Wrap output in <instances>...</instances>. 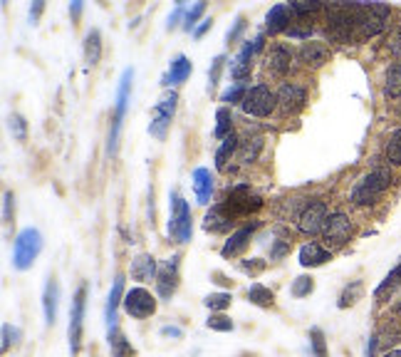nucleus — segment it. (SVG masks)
<instances>
[{
  "label": "nucleus",
  "instance_id": "obj_1",
  "mask_svg": "<svg viewBox=\"0 0 401 357\" xmlns=\"http://www.w3.org/2000/svg\"><path fill=\"white\" fill-rule=\"evenodd\" d=\"M357 8L359 3H335L327 8V38L337 45L357 40Z\"/></svg>",
  "mask_w": 401,
  "mask_h": 357
},
{
  "label": "nucleus",
  "instance_id": "obj_2",
  "mask_svg": "<svg viewBox=\"0 0 401 357\" xmlns=\"http://www.w3.org/2000/svg\"><path fill=\"white\" fill-rule=\"evenodd\" d=\"M391 184H394V174H391V169L374 167L352 186L349 201H352L354 206H372L381 199V194H384Z\"/></svg>",
  "mask_w": 401,
  "mask_h": 357
},
{
  "label": "nucleus",
  "instance_id": "obj_3",
  "mask_svg": "<svg viewBox=\"0 0 401 357\" xmlns=\"http://www.w3.org/2000/svg\"><path fill=\"white\" fill-rule=\"evenodd\" d=\"M391 8L386 3H359L357 8V40H372L389 27Z\"/></svg>",
  "mask_w": 401,
  "mask_h": 357
},
{
  "label": "nucleus",
  "instance_id": "obj_4",
  "mask_svg": "<svg viewBox=\"0 0 401 357\" xmlns=\"http://www.w3.org/2000/svg\"><path fill=\"white\" fill-rule=\"evenodd\" d=\"M131 80H134V70H124V75H122V80H119V90H117V102H114L112 125H109V134H107V154L109 157H114L117 149H119L122 125H124V114H126V107H129Z\"/></svg>",
  "mask_w": 401,
  "mask_h": 357
},
{
  "label": "nucleus",
  "instance_id": "obj_5",
  "mask_svg": "<svg viewBox=\"0 0 401 357\" xmlns=\"http://www.w3.org/2000/svg\"><path fill=\"white\" fill-rule=\"evenodd\" d=\"M43 233L38 228H22L15 236V244H13V265L17 271H27L43 253Z\"/></svg>",
  "mask_w": 401,
  "mask_h": 357
},
{
  "label": "nucleus",
  "instance_id": "obj_6",
  "mask_svg": "<svg viewBox=\"0 0 401 357\" xmlns=\"http://www.w3.org/2000/svg\"><path fill=\"white\" fill-rule=\"evenodd\" d=\"M352 233H354L352 218H349L344 211H332L330 218L325 221V228H322V233H320L322 246L330 251L344 248V246L352 241Z\"/></svg>",
  "mask_w": 401,
  "mask_h": 357
},
{
  "label": "nucleus",
  "instance_id": "obj_7",
  "mask_svg": "<svg viewBox=\"0 0 401 357\" xmlns=\"http://www.w3.org/2000/svg\"><path fill=\"white\" fill-rule=\"evenodd\" d=\"M168 236L176 244H189L194 236V216L191 206L179 194H171V216H168Z\"/></svg>",
  "mask_w": 401,
  "mask_h": 357
},
{
  "label": "nucleus",
  "instance_id": "obj_8",
  "mask_svg": "<svg viewBox=\"0 0 401 357\" xmlns=\"http://www.w3.org/2000/svg\"><path fill=\"white\" fill-rule=\"evenodd\" d=\"M275 109H277V92L270 85L261 82V85L248 87V94H245V99H243L245 114L265 119V117H270Z\"/></svg>",
  "mask_w": 401,
  "mask_h": 357
},
{
  "label": "nucleus",
  "instance_id": "obj_9",
  "mask_svg": "<svg viewBox=\"0 0 401 357\" xmlns=\"http://www.w3.org/2000/svg\"><path fill=\"white\" fill-rule=\"evenodd\" d=\"M223 209H226L233 218L250 216V214L261 211L263 209V199L258 194H253L248 184H238L226 194V199H223Z\"/></svg>",
  "mask_w": 401,
  "mask_h": 357
},
{
  "label": "nucleus",
  "instance_id": "obj_10",
  "mask_svg": "<svg viewBox=\"0 0 401 357\" xmlns=\"http://www.w3.org/2000/svg\"><path fill=\"white\" fill-rule=\"evenodd\" d=\"M307 107V87L285 80L277 87V112L280 117H298Z\"/></svg>",
  "mask_w": 401,
  "mask_h": 357
},
{
  "label": "nucleus",
  "instance_id": "obj_11",
  "mask_svg": "<svg viewBox=\"0 0 401 357\" xmlns=\"http://www.w3.org/2000/svg\"><path fill=\"white\" fill-rule=\"evenodd\" d=\"M85 305H87V286L82 283L77 288L75 298H72L70 308V328H67V337H70V352L80 355L82 350V330H85Z\"/></svg>",
  "mask_w": 401,
  "mask_h": 357
},
{
  "label": "nucleus",
  "instance_id": "obj_12",
  "mask_svg": "<svg viewBox=\"0 0 401 357\" xmlns=\"http://www.w3.org/2000/svg\"><path fill=\"white\" fill-rule=\"evenodd\" d=\"M330 218V206L325 199H309V204L305 206V211L298 218V231L305 236H320L325 221Z\"/></svg>",
  "mask_w": 401,
  "mask_h": 357
},
{
  "label": "nucleus",
  "instance_id": "obj_13",
  "mask_svg": "<svg viewBox=\"0 0 401 357\" xmlns=\"http://www.w3.org/2000/svg\"><path fill=\"white\" fill-rule=\"evenodd\" d=\"M122 305H124L126 315H131L134 320H147L156 313V295L144 286H136L131 290H126Z\"/></svg>",
  "mask_w": 401,
  "mask_h": 357
},
{
  "label": "nucleus",
  "instance_id": "obj_14",
  "mask_svg": "<svg viewBox=\"0 0 401 357\" xmlns=\"http://www.w3.org/2000/svg\"><path fill=\"white\" fill-rule=\"evenodd\" d=\"M295 57H298V52H295L290 45L272 43L270 48L265 50V72L270 77H277V80H282V77H288L290 70H293Z\"/></svg>",
  "mask_w": 401,
  "mask_h": 357
},
{
  "label": "nucleus",
  "instance_id": "obj_15",
  "mask_svg": "<svg viewBox=\"0 0 401 357\" xmlns=\"http://www.w3.org/2000/svg\"><path fill=\"white\" fill-rule=\"evenodd\" d=\"M176 104H179V94H176L174 90L166 92L161 99H159L156 107H154L152 125H149L152 136H156V139H166V130L171 127V119H174V114H176Z\"/></svg>",
  "mask_w": 401,
  "mask_h": 357
},
{
  "label": "nucleus",
  "instance_id": "obj_16",
  "mask_svg": "<svg viewBox=\"0 0 401 357\" xmlns=\"http://www.w3.org/2000/svg\"><path fill=\"white\" fill-rule=\"evenodd\" d=\"M179 278H181V255H171L159 265V276H156V293L161 300H171V295L179 288Z\"/></svg>",
  "mask_w": 401,
  "mask_h": 357
},
{
  "label": "nucleus",
  "instance_id": "obj_17",
  "mask_svg": "<svg viewBox=\"0 0 401 357\" xmlns=\"http://www.w3.org/2000/svg\"><path fill=\"white\" fill-rule=\"evenodd\" d=\"M298 59L307 70H320L330 62V48L322 40H305L298 48Z\"/></svg>",
  "mask_w": 401,
  "mask_h": 357
},
{
  "label": "nucleus",
  "instance_id": "obj_18",
  "mask_svg": "<svg viewBox=\"0 0 401 357\" xmlns=\"http://www.w3.org/2000/svg\"><path fill=\"white\" fill-rule=\"evenodd\" d=\"M255 228H258V221L245 223V226L235 228V231L228 236V241L223 244V248H221L223 258H238V255L250 246V238H253Z\"/></svg>",
  "mask_w": 401,
  "mask_h": 357
},
{
  "label": "nucleus",
  "instance_id": "obj_19",
  "mask_svg": "<svg viewBox=\"0 0 401 357\" xmlns=\"http://www.w3.org/2000/svg\"><path fill=\"white\" fill-rule=\"evenodd\" d=\"M295 20H298V18L293 15L290 6H285V3H277V6H272L270 10H268V15H265V33L268 35L288 33Z\"/></svg>",
  "mask_w": 401,
  "mask_h": 357
},
{
  "label": "nucleus",
  "instance_id": "obj_20",
  "mask_svg": "<svg viewBox=\"0 0 401 357\" xmlns=\"http://www.w3.org/2000/svg\"><path fill=\"white\" fill-rule=\"evenodd\" d=\"M255 52H258V50H255V40H253V43H250V40H245V43L240 45L238 55H235V59L231 62V77H233L235 82H245L250 77Z\"/></svg>",
  "mask_w": 401,
  "mask_h": 357
},
{
  "label": "nucleus",
  "instance_id": "obj_21",
  "mask_svg": "<svg viewBox=\"0 0 401 357\" xmlns=\"http://www.w3.org/2000/svg\"><path fill=\"white\" fill-rule=\"evenodd\" d=\"M129 276L139 283H152L159 276V263L152 253H139L131 258L129 263Z\"/></svg>",
  "mask_w": 401,
  "mask_h": 357
},
{
  "label": "nucleus",
  "instance_id": "obj_22",
  "mask_svg": "<svg viewBox=\"0 0 401 357\" xmlns=\"http://www.w3.org/2000/svg\"><path fill=\"white\" fill-rule=\"evenodd\" d=\"M298 258L302 268H317V265H325L327 260H332V251L325 248L322 244H317V241H309V244L300 246Z\"/></svg>",
  "mask_w": 401,
  "mask_h": 357
},
{
  "label": "nucleus",
  "instance_id": "obj_23",
  "mask_svg": "<svg viewBox=\"0 0 401 357\" xmlns=\"http://www.w3.org/2000/svg\"><path fill=\"white\" fill-rule=\"evenodd\" d=\"M233 223L235 218L223 209V204L211 206V211H206V216H203V228L208 233H226L233 228Z\"/></svg>",
  "mask_w": 401,
  "mask_h": 357
},
{
  "label": "nucleus",
  "instance_id": "obj_24",
  "mask_svg": "<svg viewBox=\"0 0 401 357\" xmlns=\"http://www.w3.org/2000/svg\"><path fill=\"white\" fill-rule=\"evenodd\" d=\"M191 59L186 57V55H176L174 59H171V65H168V72L161 77V85L163 87H176V85H181V82H186L189 80V75H191Z\"/></svg>",
  "mask_w": 401,
  "mask_h": 357
},
{
  "label": "nucleus",
  "instance_id": "obj_25",
  "mask_svg": "<svg viewBox=\"0 0 401 357\" xmlns=\"http://www.w3.org/2000/svg\"><path fill=\"white\" fill-rule=\"evenodd\" d=\"M191 181H194L196 201H198L200 206L211 204V196H213V176H211V172H208L206 167L194 169V176H191Z\"/></svg>",
  "mask_w": 401,
  "mask_h": 357
},
{
  "label": "nucleus",
  "instance_id": "obj_26",
  "mask_svg": "<svg viewBox=\"0 0 401 357\" xmlns=\"http://www.w3.org/2000/svg\"><path fill=\"white\" fill-rule=\"evenodd\" d=\"M57 305H60V286L54 278H48L43 290V313H45V325H54L57 320Z\"/></svg>",
  "mask_w": 401,
  "mask_h": 357
},
{
  "label": "nucleus",
  "instance_id": "obj_27",
  "mask_svg": "<svg viewBox=\"0 0 401 357\" xmlns=\"http://www.w3.org/2000/svg\"><path fill=\"white\" fill-rule=\"evenodd\" d=\"M124 276H117L112 283V290H109V298H107V330L109 328H117V308L119 303L124 300Z\"/></svg>",
  "mask_w": 401,
  "mask_h": 357
},
{
  "label": "nucleus",
  "instance_id": "obj_28",
  "mask_svg": "<svg viewBox=\"0 0 401 357\" xmlns=\"http://www.w3.org/2000/svg\"><path fill=\"white\" fill-rule=\"evenodd\" d=\"M263 146H265V139L263 136H248V139H243L240 141V146H238V154H235V159H238L240 164H255L258 159H261V154H263Z\"/></svg>",
  "mask_w": 401,
  "mask_h": 357
},
{
  "label": "nucleus",
  "instance_id": "obj_29",
  "mask_svg": "<svg viewBox=\"0 0 401 357\" xmlns=\"http://www.w3.org/2000/svg\"><path fill=\"white\" fill-rule=\"evenodd\" d=\"M107 340H109V350H112V357H136L134 347L129 345V340L124 337V332L117 328H109L107 330Z\"/></svg>",
  "mask_w": 401,
  "mask_h": 357
},
{
  "label": "nucleus",
  "instance_id": "obj_30",
  "mask_svg": "<svg viewBox=\"0 0 401 357\" xmlns=\"http://www.w3.org/2000/svg\"><path fill=\"white\" fill-rule=\"evenodd\" d=\"M384 97L401 99V59H394L384 75Z\"/></svg>",
  "mask_w": 401,
  "mask_h": 357
},
{
  "label": "nucleus",
  "instance_id": "obj_31",
  "mask_svg": "<svg viewBox=\"0 0 401 357\" xmlns=\"http://www.w3.org/2000/svg\"><path fill=\"white\" fill-rule=\"evenodd\" d=\"M238 146H240L238 134H228L226 139L221 141V146L216 149V169L226 172L228 162H231V157H233V154H238Z\"/></svg>",
  "mask_w": 401,
  "mask_h": 357
},
{
  "label": "nucleus",
  "instance_id": "obj_32",
  "mask_svg": "<svg viewBox=\"0 0 401 357\" xmlns=\"http://www.w3.org/2000/svg\"><path fill=\"white\" fill-rule=\"evenodd\" d=\"M377 337H379V350H381V347H384V352L394 350L391 345H396V342L401 340V325H399V320H386L379 330H377Z\"/></svg>",
  "mask_w": 401,
  "mask_h": 357
},
{
  "label": "nucleus",
  "instance_id": "obj_33",
  "mask_svg": "<svg viewBox=\"0 0 401 357\" xmlns=\"http://www.w3.org/2000/svg\"><path fill=\"white\" fill-rule=\"evenodd\" d=\"M245 298H248L253 305H258V308H272V305H275V293L268 286H263V283H253V286L245 290Z\"/></svg>",
  "mask_w": 401,
  "mask_h": 357
},
{
  "label": "nucleus",
  "instance_id": "obj_34",
  "mask_svg": "<svg viewBox=\"0 0 401 357\" xmlns=\"http://www.w3.org/2000/svg\"><path fill=\"white\" fill-rule=\"evenodd\" d=\"M307 204H309V199H302V196H298V199H282L280 206H277V216L285 218V221L298 223L300 214L305 211V206Z\"/></svg>",
  "mask_w": 401,
  "mask_h": 357
},
{
  "label": "nucleus",
  "instance_id": "obj_35",
  "mask_svg": "<svg viewBox=\"0 0 401 357\" xmlns=\"http://www.w3.org/2000/svg\"><path fill=\"white\" fill-rule=\"evenodd\" d=\"M99 59H102V35H99V30H89L87 38H85V62L94 67Z\"/></svg>",
  "mask_w": 401,
  "mask_h": 357
},
{
  "label": "nucleus",
  "instance_id": "obj_36",
  "mask_svg": "<svg viewBox=\"0 0 401 357\" xmlns=\"http://www.w3.org/2000/svg\"><path fill=\"white\" fill-rule=\"evenodd\" d=\"M384 157H386V162H389L391 167H401V127L391 132L389 139H386Z\"/></svg>",
  "mask_w": 401,
  "mask_h": 357
},
{
  "label": "nucleus",
  "instance_id": "obj_37",
  "mask_svg": "<svg viewBox=\"0 0 401 357\" xmlns=\"http://www.w3.org/2000/svg\"><path fill=\"white\" fill-rule=\"evenodd\" d=\"M362 293H364V283L362 281H352L349 286H344V290H342V295H340V308L344 310V308H352V305H357V300L362 298Z\"/></svg>",
  "mask_w": 401,
  "mask_h": 357
},
{
  "label": "nucleus",
  "instance_id": "obj_38",
  "mask_svg": "<svg viewBox=\"0 0 401 357\" xmlns=\"http://www.w3.org/2000/svg\"><path fill=\"white\" fill-rule=\"evenodd\" d=\"M277 236L280 238L270 244V260H282L290 253V248H293V238H290V233H285L282 228H277Z\"/></svg>",
  "mask_w": 401,
  "mask_h": 357
},
{
  "label": "nucleus",
  "instance_id": "obj_39",
  "mask_svg": "<svg viewBox=\"0 0 401 357\" xmlns=\"http://www.w3.org/2000/svg\"><path fill=\"white\" fill-rule=\"evenodd\" d=\"M233 114L228 107H218L216 109V136L218 139H226L228 134H233Z\"/></svg>",
  "mask_w": 401,
  "mask_h": 357
},
{
  "label": "nucleus",
  "instance_id": "obj_40",
  "mask_svg": "<svg viewBox=\"0 0 401 357\" xmlns=\"http://www.w3.org/2000/svg\"><path fill=\"white\" fill-rule=\"evenodd\" d=\"M245 94H248V87H245V82H233V85L228 87L226 92L221 94V102H223V107H233V104H243V99H245Z\"/></svg>",
  "mask_w": 401,
  "mask_h": 357
},
{
  "label": "nucleus",
  "instance_id": "obj_41",
  "mask_svg": "<svg viewBox=\"0 0 401 357\" xmlns=\"http://www.w3.org/2000/svg\"><path fill=\"white\" fill-rule=\"evenodd\" d=\"M290 10H293V15L298 18V20H305V15H314V13L322 10V3H317V0H295V3H290Z\"/></svg>",
  "mask_w": 401,
  "mask_h": 357
},
{
  "label": "nucleus",
  "instance_id": "obj_42",
  "mask_svg": "<svg viewBox=\"0 0 401 357\" xmlns=\"http://www.w3.org/2000/svg\"><path fill=\"white\" fill-rule=\"evenodd\" d=\"M206 308L211 310V313H223L226 308H231V303H233V295L231 293H211V295H206Z\"/></svg>",
  "mask_w": 401,
  "mask_h": 357
},
{
  "label": "nucleus",
  "instance_id": "obj_43",
  "mask_svg": "<svg viewBox=\"0 0 401 357\" xmlns=\"http://www.w3.org/2000/svg\"><path fill=\"white\" fill-rule=\"evenodd\" d=\"M399 283H401V263L396 265L394 271H391L389 276H386L384 281L379 283V288H377V290H374V295H377V298H384L386 293H391V290H394V288L399 286Z\"/></svg>",
  "mask_w": 401,
  "mask_h": 357
},
{
  "label": "nucleus",
  "instance_id": "obj_44",
  "mask_svg": "<svg viewBox=\"0 0 401 357\" xmlns=\"http://www.w3.org/2000/svg\"><path fill=\"white\" fill-rule=\"evenodd\" d=\"M312 290H314V278L312 276H298L293 281V286H290V293H293L295 298H307Z\"/></svg>",
  "mask_w": 401,
  "mask_h": 357
},
{
  "label": "nucleus",
  "instance_id": "obj_45",
  "mask_svg": "<svg viewBox=\"0 0 401 357\" xmlns=\"http://www.w3.org/2000/svg\"><path fill=\"white\" fill-rule=\"evenodd\" d=\"M206 325L216 332H233V328H235L233 320L228 318V315H223V313H213L211 318H208Z\"/></svg>",
  "mask_w": 401,
  "mask_h": 357
},
{
  "label": "nucleus",
  "instance_id": "obj_46",
  "mask_svg": "<svg viewBox=\"0 0 401 357\" xmlns=\"http://www.w3.org/2000/svg\"><path fill=\"white\" fill-rule=\"evenodd\" d=\"M309 345H312L314 357H330L327 355V340H325V332L320 328H312L309 330Z\"/></svg>",
  "mask_w": 401,
  "mask_h": 357
},
{
  "label": "nucleus",
  "instance_id": "obj_47",
  "mask_svg": "<svg viewBox=\"0 0 401 357\" xmlns=\"http://www.w3.org/2000/svg\"><path fill=\"white\" fill-rule=\"evenodd\" d=\"M238 268L245 273V276H250V278H255V276H261L263 271L268 268V263L263 258H243L238 263Z\"/></svg>",
  "mask_w": 401,
  "mask_h": 357
},
{
  "label": "nucleus",
  "instance_id": "obj_48",
  "mask_svg": "<svg viewBox=\"0 0 401 357\" xmlns=\"http://www.w3.org/2000/svg\"><path fill=\"white\" fill-rule=\"evenodd\" d=\"M223 65H226V57H223V55H218V57H213L211 70H208V92H216L218 82H221Z\"/></svg>",
  "mask_w": 401,
  "mask_h": 357
},
{
  "label": "nucleus",
  "instance_id": "obj_49",
  "mask_svg": "<svg viewBox=\"0 0 401 357\" xmlns=\"http://www.w3.org/2000/svg\"><path fill=\"white\" fill-rule=\"evenodd\" d=\"M384 50L391 55V57L401 59V25H396L389 35H386V43H384Z\"/></svg>",
  "mask_w": 401,
  "mask_h": 357
},
{
  "label": "nucleus",
  "instance_id": "obj_50",
  "mask_svg": "<svg viewBox=\"0 0 401 357\" xmlns=\"http://www.w3.org/2000/svg\"><path fill=\"white\" fill-rule=\"evenodd\" d=\"M203 13H206V3H203V0H200V3H196L194 8H191V10H186V15H184V30H196V22H198V18L203 15Z\"/></svg>",
  "mask_w": 401,
  "mask_h": 357
},
{
  "label": "nucleus",
  "instance_id": "obj_51",
  "mask_svg": "<svg viewBox=\"0 0 401 357\" xmlns=\"http://www.w3.org/2000/svg\"><path fill=\"white\" fill-rule=\"evenodd\" d=\"M10 132H13V136H15L17 141H25L27 139L25 117H20V114H13V117H10Z\"/></svg>",
  "mask_w": 401,
  "mask_h": 357
},
{
  "label": "nucleus",
  "instance_id": "obj_52",
  "mask_svg": "<svg viewBox=\"0 0 401 357\" xmlns=\"http://www.w3.org/2000/svg\"><path fill=\"white\" fill-rule=\"evenodd\" d=\"M20 342V330L13 328V325H3V352L10 350V345H17Z\"/></svg>",
  "mask_w": 401,
  "mask_h": 357
},
{
  "label": "nucleus",
  "instance_id": "obj_53",
  "mask_svg": "<svg viewBox=\"0 0 401 357\" xmlns=\"http://www.w3.org/2000/svg\"><path fill=\"white\" fill-rule=\"evenodd\" d=\"M243 30H245V18L238 15V18H235V22H233V27H231V30L226 33V43L228 45L238 43V38H240V33H243Z\"/></svg>",
  "mask_w": 401,
  "mask_h": 357
},
{
  "label": "nucleus",
  "instance_id": "obj_54",
  "mask_svg": "<svg viewBox=\"0 0 401 357\" xmlns=\"http://www.w3.org/2000/svg\"><path fill=\"white\" fill-rule=\"evenodd\" d=\"M13 191H6V196H3V218H6V223L13 221V209H15V204H13Z\"/></svg>",
  "mask_w": 401,
  "mask_h": 357
},
{
  "label": "nucleus",
  "instance_id": "obj_55",
  "mask_svg": "<svg viewBox=\"0 0 401 357\" xmlns=\"http://www.w3.org/2000/svg\"><path fill=\"white\" fill-rule=\"evenodd\" d=\"M186 15V10H184V3H179V6H176V10L171 13V18H168V30H171V27H176V22L181 20V18Z\"/></svg>",
  "mask_w": 401,
  "mask_h": 357
},
{
  "label": "nucleus",
  "instance_id": "obj_56",
  "mask_svg": "<svg viewBox=\"0 0 401 357\" xmlns=\"http://www.w3.org/2000/svg\"><path fill=\"white\" fill-rule=\"evenodd\" d=\"M211 25H213V20H211V18H206V20H200V25L194 30V35H196V38H203V35H206L208 30H211Z\"/></svg>",
  "mask_w": 401,
  "mask_h": 357
},
{
  "label": "nucleus",
  "instance_id": "obj_57",
  "mask_svg": "<svg viewBox=\"0 0 401 357\" xmlns=\"http://www.w3.org/2000/svg\"><path fill=\"white\" fill-rule=\"evenodd\" d=\"M161 335H163V337H181L184 332H181V328H174V325H163V328H161Z\"/></svg>",
  "mask_w": 401,
  "mask_h": 357
},
{
  "label": "nucleus",
  "instance_id": "obj_58",
  "mask_svg": "<svg viewBox=\"0 0 401 357\" xmlns=\"http://www.w3.org/2000/svg\"><path fill=\"white\" fill-rule=\"evenodd\" d=\"M43 10H45V3H43V0H38V3L30 8V20L38 22V18H40V13H43Z\"/></svg>",
  "mask_w": 401,
  "mask_h": 357
},
{
  "label": "nucleus",
  "instance_id": "obj_59",
  "mask_svg": "<svg viewBox=\"0 0 401 357\" xmlns=\"http://www.w3.org/2000/svg\"><path fill=\"white\" fill-rule=\"evenodd\" d=\"M211 278H213V281H216V283H218V286H231V283H233V281H228V278H226V276H223V273H218V271H216V273H213V276H211Z\"/></svg>",
  "mask_w": 401,
  "mask_h": 357
},
{
  "label": "nucleus",
  "instance_id": "obj_60",
  "mask_svg": "<svg viewBox=\"0 0 401 357\" xmlns=\"http://www.w3.org/2000/svg\"><path fill=\"white\" fill-rule=\"evenodd\" d=\"M80 13H82V3H72V6H70L72 20H77V18H80Z\"/></svg>",
  "mask_w": 401,
  "mask_h": 357
},
{
  "label": "nucleus",
  "instance_id": "obj_61",
  "mask_svg": "<svg viewBox=\"0 0 401 357\" xmlns=\"http://www.w3.org/2000/svg\"><path fill=\"white\" fill-rule=\"evenodd\" d=\"M379 357H401V347H394V350L384 352V355H379Z\"/></svg>",
  "mask_w": 401,
  "mask_h": 357
},
{
  "label": "nucleus",
  "instance_id": "obj_62",
  "mask_svg": "<svg viewBox=\"0 0 401 357\" xmlns=\"http://www.w3.org/2000/svg\"><path fill=\"white\" fill-rule=\"evenodd\" d=\"M396 114H399V119H401V104H399V109H396Z\"/></svg>",
  "mask_w": 401,
  "mask_h": 357
}]
</instances>
